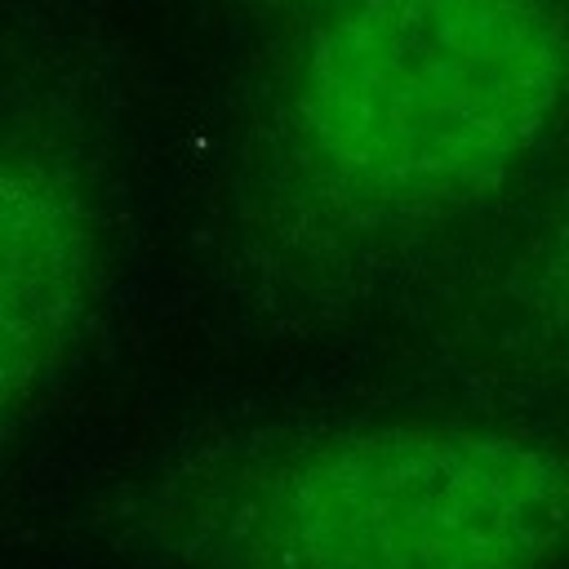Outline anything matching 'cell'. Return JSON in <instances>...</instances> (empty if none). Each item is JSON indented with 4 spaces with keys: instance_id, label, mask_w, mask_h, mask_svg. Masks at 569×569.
<instances>
[{
    "instance_id": "277c9868",
    "label": "cell",
    "mask_w": 569,
    "mask_h": 569,
    "mask_svg": "<svg viewBox=\"0 0 569 569\" xmlns=\"http://www.w3.org/2000/svg\"><path fill=\"white\" fill-rule=\"evenodd\" d=\"M565 298H569V240H565Z\"/></svg>"
},
{
    "instance_id": "7a4b0ae2",
    "label": "cell",
    "mask_w": 569,
    "mask_h": 569,
    "mask_svg": "<svg viewBox=\"0 0 569 569\" xmlns=\"http://www.w3.org/2000/svg\"><path fill=\"white\" fill-rule=\"evenodd\" d=\"M182 533L204 569H556L569 453L458 422L338 431L200 498Z\"/></svg>"
},
{
    "instance_id": "3957f363",
    "label": "cell",
    "mask_w": 569,
    "mask_h": 569,
    "mask_svg": "<svg viewBox=\"0 0 569 569\" xmlns=\"http://www.w3.org/2000/svg\"><path fill=\"white\" fill-rule=\"evenodd\" d=\"M98 280L80 178L31 142H0V427L71 351Z\"/></svg>"
},
{
    "instance_id": "6da1fadb",
    "label": "cell",
    "mask_w": 569,
    "mask_h": 569,
    "mask_svg": "<svg viewBox=\"0 0 569 569\" xmlns=\"http://www.w3.org/2000/svg\"><path fill=\"white\" fill-rule=\"evenodd\" d=\"M565 89L551 0H356L307 49L289 124L325 187L409 213L520 169Z\"/></svg>"
}]
</instances>
